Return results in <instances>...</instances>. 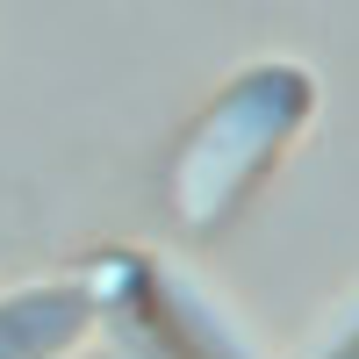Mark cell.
<instances>
[{
  "label": "cell",
  "instance_id": "cell-1",
  "mask_svg": "<svg viewBox=\"0 0 359 359\" xmlns=\"http://www.w3.org/2000/svg\"><path fill=\"white\" fill-rule=\"evenodd\" d=\"M115 338L130 345V359H252L245 338L230 331V323L194 302V294H180L165 280H130V294L115 302Z\"/></svg>",
  "mask_w": 359,
  "mask_h": 359
},
{
  "label": "cell",
  "instance_id": "cell-2",
  "mask_svg": "<svg viewBox=\"0 0 359 359\" xmlns=\"http://www.w3.org/2000/svg\"><path fill=\"white\" fill-rule=\"evenodd\" d=\"M101 302L86 287H22L0 302V359H65L94 331Z\"/></svg>",
  "mask_w": 359,
  "mask_h": 359
},
{
  "label": "cell",
  "instance_id": "cell-3",
  "mask_svg": "<svg viewBox=\"0 0 359 359\" xmlns=\"http://www.w3.org/2000/svg\"><path fill=\"white\" fill-rule=\"evenodd\" d=\"M323 359H359V323H352V331H345V338H338L331 352H323Z\"/></svg>",
  "mask_w": 359,
  "mask_h": 359
}]
</instances>
